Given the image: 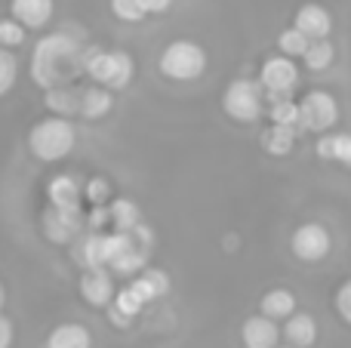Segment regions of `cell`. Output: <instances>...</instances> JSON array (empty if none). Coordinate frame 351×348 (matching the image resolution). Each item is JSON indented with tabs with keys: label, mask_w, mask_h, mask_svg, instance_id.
I'll use <instances>...</instances> for the list:
<instances>
[{
	"label": "cell",
	"mask_w": 351,
	"mask_h": 348,
	"mask_svg": "<svg viewBox=\"0 0 351 348\" xmlns=\"http://www.w3.org/2000/svg\"><path fill=\"white\" fill-rule=\"evenodd\" d=\"M204 68L206 53L194 40H173L160 53V74H167L170 80H194L204 74Z\"/></svg>",
	"instance_id": "cell-4"
},
{
	"label": "cell",
	"mask_w": 351,
	"mask_h": 348,
	"mask_svg": "<svg viewBox=\"0 0 351 348\" xmlns=\"http://www.w3.org/2000/svg\"><path fill=\"white\" fill-rule=\"evenodd\" d=\"M86 197H90L93 203H99V207H105V201H108V197H111V188H108V182H105L102 176L90 179V182H86Z\"/></svg>",
	"instance_id": "cell-31"
},
{
	"label": "cell",
	"mask_w": 351,
	"mask_h": 348,
	"mask_svg": "<svg viewBox=\"0 0 351 348\" xmlns=\"http://www.w3.org/2000/svg\"><path fill=\"white\" fill-rule=\"evenodd\" d=\"M293 145H296V129L293 127H278V123H271V127L262 133V148H265L268 154H274V158L290 154Z\"/></svg>",
	"instance_id": "cell-22"
},
{
	"label": "cell",
	"mask_w": 351,
	"mask_h": 348,
	"mask_svg": "<svg viewBox=\"0 0 351 348\" xmlns=\"http://www.w3.org/2000/svg\"><path fill=\"white\" fill-rule=\"evenodd\" d=\"M108 222H111L108 207H96L90 216H86V225H90V232H96V234H99V228H102V225H108Z\"/></svg>",
	"instance_id": "cell-33"
},
{
	"label": "cell",
	"mask_w": 351,
	"mask_h": 348,
	"mask_svg": "<svg viewBox=\"0 0 351 348\" xmlns=\"http://www.w3.org/2000/svg\"><path fill=\"white\" fill-rule=\"evenodd\" d=\"M12 345V324L0 314V348H10Z\"/></svg>",
	"instance_id": "cell-34"
},
{
	"label": "cell",
	"mask_w": 351,
	"mask_h": 348,
	"mask_svg": "<svg viewBox=\"0 0 351 348\" xmlns=\"http://www.w3.org/2000/svg\"><path fill=\"white\" fill-rule=\"evenodd\" d=\"M262 99H265L262 84H256V80H250V77H237L225 86L222 108H225V114L234 117V121L250 123L262 114Z\"/></svg>",
	"instance_id": "cell-5"
},
{
	"label": "cell",
	"mask_w": 351,
	"mask_h": 348,
	"mask_svg": "<svg viewBox=\"0 0 351 348\" xmlns=\"http://www.w3.org/2000/svg\"><path fill=\"white\" fill-rule=\"evenodd\" d=\"M278 348H293V345H278Z\"/></svg>",
	"instance_id": "cell-37"
},
{
	"label": "cell",
	"mask_w": 351,
	"mask_h": 348,
	"mask_svg": "<svg viewBox=\"0 0 351 348\" xmlns=\"http://www.w3.org/2000/svg\"><path fill=\"white\" fill-rule=\"evenodd\" d=\"M268 114H271V123H278V127L299 129V105L293 102V99H278V102H271Z\"/></svg>",
	"instance_id": "cell-26"
},
{
	"label": "cell",
	"mask_w": 351,
	"mask_h": 348,
	"mask_svg": "<svg viewBox=\"0 0 351 348\" xmlns=\"http://www.w3.org/2000/svg\"><path fill=\"white\" fill-rule=\"evenodd\" d=\"M173 0H142V6H145V12H167L170 10Z\"/></svg>",
	"instance_id": "cell-35"
},
{
	"label": "cell",
	"mask_w": 351,
	"mask_h": 348,
	"mask_svg": "<svg viewBox=\"0 0 351 348\" xmlns=\"http://www.w3.org/2000/svg\"><path fill=\"white\" fill-rule=\"evenodd\" d=\"M80 296H84L86 306L93 308H105L114 302V281L105 269H86L80 277Z\"/></svg>",
	"instance_id": "cell-10"
},
{
	"label": "cell",
	"mask_w": 351,
	"mask_h": 348,
	"mask_svg": "<svg viewBox=\"0 0 351 348\" xmlns=\"http://www.w3.org/2000/svg\"><path fill=\"white\" fill-rule=\"evenodd\" d=\"M336 59V49L330 40H311L308 53H305V65L311 68V71H324V68H330Z\"/></svg>",
	"instance_id": "cell-25"
},
{
	"label": "cell",
	"mask_w": 351,
	"mask_h": 348,
	"mask_svg": "<svg viewBox=\"0 0 351 348\" xmlns=\"http://www.w3.org/2000/svg\"><path fill=\"white\" fill-rule=\"evenodd\" d=\"M290 247L296 253V259H302V262H321L330 253V232L317 222H305L293 232Z\"/></svg>",
	"instance_id": "cell-8"
},
{
	"label": "cell",
	"mask_w": 351,
	"mask_h": 348,
	"mask_svg": "<svg viewBox=\"0 0 351 348\" xmlns=\"http://www.w3.org/2000/svg\"><path fill=\"white\" fill-rule=\"evenodd\" d=\"M90 330L80 324H62L47 336V348H90Z\"/></svg>",
	"instance_id": "cell-20"
},
{
	"label": "cell",
	"mask_w": 351,
	"mask_h": 348,
	"mask_svg": "<svg viewBox=\"0 0 351 348\" xmlns=\"http://www.w3.org/2000/svg\"><path fill=\"white\" fill-rule=\"evenodd\" d=\"M108 213H111V225H114V232H121V234H133L136 228L142 225L139 207H136L130 197H117V201H111Z\"/></svg>",
	"instance_id": "cell-19"
},
{
	"label": "cell",
	"mask_w": 351,
	"mask_h": 348,
	"mask_svg": "<svg viewBox=\"0 0 351 348\" xmlns=\"http://www.w3.org/2000/svg\"><path fill=\"white\" fill-rule=\"evenodd\" d=\"M111 105H114V99H111V90H105V86H90V90L80 92V114L90 117V121L105 117L111 111Z\"/></svg>",
	"instance_id": "cell-21"
},
{
	"label": "cell",
	"mask_w": 351,
	"mask_h": 348,
	"mask_svg": "<svg viewBox=\"0 0 351 348\" xmlns=\"http://www.w3.org/2000/svg\"><path fill=\"white\" fill-rule=\"evenodd\" d=\"M317 158L351 170V133H327L317 139Z\"/></svg>",
	"instance_id": "cell-15"
},
{
	"label": "cell",
	"mask_w": 351,
	"mask_h": 348,
	"mask_svg": "<svg viewBox=\"0 0 351 348\" xmlns=\"http://www.w3.org/2000/svg\"><path fill=\"white\" fill-rule=\"evenodd\" d=\"M278 47H280V55H287V59H296V55H302V59H305L311 40L299 28H287V31H280Z\"/></svg>",
	"instance_id": "cell-24"
},
{
	"label": "cell",
	"mask_w": 351,
	"mask_h": 348,
	"mask_svg": "<svg viewBox=\"0 0 351 348\" xmlns=\"http://www.w3.org/2000/svg\"><path fill=\"white\" fill-rule=\"evenodd\" d=\"M84 225H86V219H84V213H80V207H74V210L49 207L47 213H43V232H47V238L56 240V244L74 240Z\"/></svg>",
	"instance_id": "cell-9"
},
{
	"label": "cell",
	"mask_w": 351,
	"mask_h": 348,
	"mask_svg": "<svg viewBox=\"0 0 351 348\" xmlns=\"http://www.w3.org/2000/svg\"><path fill=\"white\" fill-rule=\"evenodd\" d=\"M293 28H299L308 40H327V34L333 31V16L321 3H305L299 6Z\"/></svg>",
	"instance_id": "cell-11"
},
{
	"label": "cell",
	"mask_w": 351,
	"mask_h": 348,
	"mask_svg": "<svg viewBox=\"0 0 351 348\" xmlns=\"http://www.w3.org/2000/svg\"><path fill=\"white\" fill-rule=\"evenodd\" d=\"M262 314H265L268 321H287L296 314V296L290 293V290L278 287V290H268L265 296H262Z\"/></svg>",
	"instance_id": "cell-17"
},
{
	"label": "cell",
	"mask_w": 351,
	"mask_h": 348,
	"mask_svg": "<svg viewBox=\"0 0 351 348\" xmlns=\"http://www.w3.org/2000/svg\"><path fill=\"white\" fill-rule=\"evenodd\" d=\"M336 121H339V105H336V99L330 92L324 90L305 92V99L299 102V129L327 136Z\"/></svg>",
	"instance_id": "cell-6"
},
{
	"label": "cell",
	"mask_w": 351,
	"mask_h": 348,
	"mask_svg": "<svg viewBox=\"0 0 351 348\" xmlns=\"http://www.w3.org/2000/svg\"><path fill=\"white\" fill-rule=\"evenodd\" d=\"M86 47H80L77 37L68 31H53L40 37L31 53V80L40 90H56V86H71V80L84 71Z\"/></svg>",
	"instance_id": "cell-1"
},
{
	"label": "cell",
	"mask_w": 351,
	"mask_h": 348,
	"mask_svg": "<svg viewBox=\"0 0 351 348\" xmlns=\"http://www.w3.org/2000/svg\"><path fill=\"white\" fill-rule=\"evenodd\" d=\"M133 59L121 49H99V47H86L84 55V74H90L99 86L105 90H123L133 80Z\"/></svg>",
	"instance_id": "cell-2"
},
{
	"label": "cell",
	"mask_w": 351,
	"mask_h": 348,
	"mask_svg": "<svg viewBox=\"0 0 351 348\" xmlns=\"http://www.w3.org/2000/svg\"><path fill=\"white\" fill-rule=\"evenodd\" d=\"M241 339L247 348H278L280 343V330L274 321H268L265 314H253V318L243 321Z\"/></svg>",
	"instance_id": "cell-12"
},
{
	"label": "cell",
	"mask_w": 351,
	"mask_h": 348,
	"mask_svg": "<svg viewBox=\"0 0 351 348\" xmlns=\"http://www.w3.org/2000/svg\"><path fill=\"white\" fill-rule=\"evenodd\" d=\"M336 312H339V318L346 324H351V281H346L336 290Z\"/></svg>",
	"instance_id": "cell-32"
},
{
	"label": "cell",
	"mask_w": 351,
	"mask_h": 348,
	"mask_svg": "<svg viewBox=\"0 0 351 348\" xmlns=\"http://www.w3.org/2000/svg\"><path fill=\"white\" fill-rule=\"evenodd\" d=\"M111 306H114V312H121L123 318H136V314L142 312V306H145V302H142L139 296L130 290V284H127V287H123L121 293L114 296V302H111Z\"/></svg>",
	"instance_id": "cell-29"
},
{
	"label": "cell",
	"mask_w": 351,
	"mask_h": 348,
	"mask_svg": "<svg viewBox=\"0 0 351 348\" xmlns=\"http://www.w3.org/2000/svg\"><path fill=\"white\" fill-rule=\"evenodd\" d=\"M130 290H133L142 302H154L158 296H164L167 290H170V277H167L164 271H158V269H145L139 277L130 281Z\"/></svg>",
	"instance_id": "cell-16"
},
{
	"label": "cell",
	"mask_w": 351,
	"mask_h": 348,
	"mask_svg": "<svg viewBox=\"0 0 351 348\" xmlns=\"http://www.w3.org/2000/svg\"><path fill=\"white\" fill-rule=\"evenodd\" d=\"M25 43V28L16 22V18H0V47L12 49V47H22Z\"/></svg>",
	"instance_id": "cell-28"
},
{
	"label": "cell",
	"mask_w": 351,
	"mask_h": 348,
	"mask_svg": "<svg viewBox=\"0 0 351 348\" xmlns=\"http://www.w3.org/2000/svg\"><path fill=\"white\" fill-rule=\"evenodd\" d=\"M47 197H49V207L74 210V207H80V185L71 176H56L47 185Z\"/></svg>",
	"instance_id": "cell-18"
},
{
	"label": "cell",
	"mask_w": 351,
	"mask_h": 348,
	"mask_svg": "<svg viewBox=\"0 0 351 348\" xmlns=\"http://www.w3.org/2000/svg\"><path fill=\"white\" fill-rule=\"evenodd\" d=\"M10 12L22 28H43L53 18V0H10Z\"/></svg>",
	"instance_id": "cell-13"
},
{
	"label": "cell",
	"mask_w": 351,
	"mask_h": 348,
	"mask_svg": "<svg viewBox=\"0 0 351 348\" xmlns=\"http://www.w3.org/2000/svg\"><path fill=\"white\" fill-rule=\"evenodd\" d=\"M3 299L6 296H3V284H0V308H3Z\"/></svg>",
	"instance_id": "cell-36"
},
{
	"label": "cell",
	"mask_w": 351,
	"mask_h": 348,
	"mask_svg": "<svg viewBox=\"0 0 351 348\" xmlns=\"http://www.w3.org/2000/svg\"><path fill=\"white\" fill-rule=\"evenodd\" d=\"M74 127L65 121V117H47V121L34 123L28 133V148L37 160L43 164H53V160H62L68 151L74 148Z\"/></svg>",
	"instance_id": "cell-3"
},
{
	"label": "cell",
	"mask_w": 351,
	"mask_h": 348,
	"mask_svg": "<svg viewBox=\"0 0 351 348\" xmlns=\"http://www.w3.org/2000/svg\"><path fill=\"white\" fill-rule=\"evenodd\" d=\"M111 12L117 18H123V22H142L148 16L142 0H111Z\"/></svg>",
	"instance_id": "cell-30"
},
{
	"label": "cell",
	"mask_w": 351,
	"mask_h": 348,
	"mask_svg": "<svg viewBox=\"0 0 351 348\" xmlns=\"http://www.w3.org/2000/svg\"><path fill=\"white\" fill-rule=\"evenodd\" d=\"M16 74H19L16 55H12L10 49L0 47V96H6V92L12 90V84H16Z\"/></svg>",
	"instance_id": "cell-27"
},
{
	"label": "cell",
	"mask_w": 351,
	"mask_h": 348,
	"mask_svg": "<svg viewBox=\"0 0 351 348\" xmlns=\"http://www.w3.org/2000/svg\"><path fill=\"white\" fill-rule=\"evenodd\" d=\"M47 105L56 111V117H65L80 111V92L71 90V86H56V90H47Z\"/></svg>",
	"instance_id": "cell-23"
},
{
	"label": "cell",
	"mask_w": 351,
	"mask_h": 348,
	"mask_svg": "<svg viewBox=\"0 0 351 348\" xmlns=\"http://www.w3.org/2000/svg\"><path fill=\"white\" fill-rule=\"evenodd\" d=\"M259 84H262V90L271 96V102L290 99V92L296 90V84H299L296 62L287 59V55H271V59H265L262 62V71H259Z\"/></svg>",
	"instance_id": "cell-7"
},
{
	"label": "cell",
	"mask_w": 351,
	"mask_h": 348,
	"mask_svg": "<svg viewBox=\"0 0 351 348\" xmlns=\"http://www.w3.org/2000/svg\"><path fill=\"white\" fill-rule=\"evenodd\" d=\"M284 339L293 348H311L317 343V321L308 312H296L293 318H287L284 324Z\"/></svg>",
	"instance_id": "cell-14"
}]
</instances>
